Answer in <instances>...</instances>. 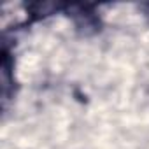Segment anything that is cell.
Wrapping results in <instances>:
<instances>
[{
  "label": "cell",
  "instance_id": "cell-1",
  "mask_svg": "<svg viewBox=\"0 0 149 149\" xmlns=\"http://www.w3.org/2000/svg\"><path fill=\"white\" fill-rule=\"evenodd\" d=\"M4 149H14V147H4Z\"/></svg>",
  "mask_w": 149,
  "mask_h": 149
}]
</instances>
